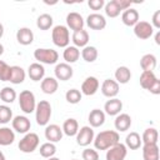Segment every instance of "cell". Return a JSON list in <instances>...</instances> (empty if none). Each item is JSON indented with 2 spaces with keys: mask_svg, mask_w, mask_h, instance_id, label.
Segmentation results:
<instances>
[{
  "mask_svg": "<svg viewBox=\"0 0 160 160\" xmlns=\"http://www.w3.org/2000/svg\"><path fill=\"white\" fill-rule=\"evenodd\" d=\"M120 140L119 132L115 130H104L100 131L98 135L94 138V146L95 150H108L112 145L118 144Z\"/></svg>",
  "mask_w": 160,
  "mask_h": 160,
  "instance_id": "obj_1",
  "label": "cell"
},
{
  "mask_svg": "<svg viewBox=\"0 0 160 160\" xmlns=\"http://www.w3.org/2000/svg\"><path fill=\"white\" fill-rule=\"evenodd\" d=\"M52 42L58 48H66L70 44V32L65 25H56L51 30Z\"/></svg>",
  "mask_w": 160,
  "mask_h": 160,
  "instance_id": "obj_2",
  "label": "cell"
},
{
  "mask_svg": "<svg viewBox=\"0 0 160 160\" xmlns=\"http://www.w3.org/2000/svg\"><path fill=\"white\" fill-rule=\"evenodd\" d=\"M51 118V105L46 100H41L36 104L35 108V119L36 124L40 126H46Z\"/></svg>",
  "mask_w": 160,
  "mask_h": 160,
  "instance_id": "obj_3",
  "label": "cell"
},
{
  "mask_svg": "<svg viewBox=\"0 0 160 160\" xmlns=\"http://www.w3.org/2000/svg\"><path fill=\"white\" fill-rule=\"evenodd\" d=\"M34 58L35 60H38V62L40 64H56L58 59H59V54L56 50L54 49H48V48H39L34 51Z\"/></svg>",
  "mask_w": 160,
  "mask_h": 160,
  "instance_id": "obj_4",
  "label": "cell"
},
{
  "mask_svg": "<svg viewBox=\"0 0 160 160\" xmlns=\"http://www.w3.org/2000/svg\"><path fill=\"white\" fill-rule=\"evenodd\" d=\"M19 106L25 114H31L36 108V99L32 91L22 90L19 95Z\"/></svg>",
  "mask_w": 160,
  "mask_h": 160,
  "instance_id": "obj_5",
  "label": "cell"
},
{
  "mask_svg": "<svg viewBox=\"0 0 160 160\" xmlns=\"http://www.w3.org/2000/svg\"><path fill=\"white\" fill-rule=\"evenodd\" d=\"M39 142H40V139L38 136V134L35 132H26L22 139L19 141V150L21 152H25V154H29V152H32L38 149L39 146Z\"/></svg>",
  "mask_w": 160,
  "mask_h": 160,
  "instance_id": "obj_6",
  "label": "cell"
},
{
  "mask_svg": "<svg viewBox=\"0 0 160 160\" xmlns=\"http://www.w3.org/2000/svg\"><path fill=\"white\" fill-rule=\"evenodd\" d=\"M76 136V142L78 145L80 146H88L90 145L92 141H94V138H95V134H94V129L91 126H82L79 129L78 134L75 135Z\"/></svg>",
  "mask_w": 160,
  "mask_h": 160,
  "instance_id": "obj_7",
  "label": "cell"
},
{
  "mask_svg": "<svg viewBox=\"0 0 160 160\" xmlns=\"http://www.w3.org/2000/svg\"><path fill=\"white\" fill-rule=\"evenodd\" d=\"M134 34L138 39H141V40H146L152 36L154 34V28L150 22L148 21H138L135 25H134Z\"/></svg>",
  "mask_w": 160,
  "mask_h": 160,
  "instance_id": "obj_8",
  "label": "cell"
},
{
  "mask_svg": "<svg viewBox=\"0 0 160 160\" xmlns=\"http://www.w3.org/2000/svg\"><path fill=\"white\" fill-rule=\"evenodd\" d=\"M128 155V148L120 141L106 150V160H125Z\"/></svg>",
  "mask_w": 160,
  "mask_h": 160,
  "instance_id": "obj_9",
  "label": "cell"
},
{
  "mask_svg": "<svg viewBox=\"0 0 160 160\" xmlns=\"http://www.w3.org/2000/svg\"><path fill=\"white\" fill-rule=\"evenodd\" d=\"M54 72H55V79L56 80L68 81V80H70L72 78L74 70H72V68H71L70 64L60 62V64H56V66L54 69Z\"/></svg>",
  "mask_w": 160,
  "mask_h": 160,
  "instance_id": "obj_10",
  "label": "cell"
},
{
  "mask_svg": "<svg viewBox=\"0 0 160 160\" xmlns=\"http://www.w3.org/2000/svg\"><path fill=\"white\" fill-rule=\"evenodd\" d=\"M11 125H12V130H15L19 134H26L31 128V122L29 118H26L25 115H16L15 118H12Z\"/></svg>",
  "mask_w": 160,
  "mask_h": 160,
  "instance_id": "obj_11",
  "label": "cell"
},
{
  "mask_svg": "<svg viewBox=\"0 0 160 160\" xmlns=\"http://www.w3.org/2000/svg\"><path fill=\"white\" fill-rule=\"evenodd\" d=\"M66 28L68 29H71L74 31H79V30H82L84 29V25H85V20L84 18L76 12V11H71L66 15Z\"/></svg>",
  "mask_w": 160,
  "mask_h": 160,
  "instance_id": "obj_12",
  "label": "cell"
},
{
  "mask_svg": "<svg viewBox=\"0 0 160 160\" xmlns=\"http://www.w3.org/2000/svg\"><path fill=\"white\" fill-rule=\"evenodd\" d=\"M85 22H86V25H88L91 30H102V29H105V26H106L105 16L101 15V14H98V12L89 14Z\"/></svg>",
  "mask_w": 160,
  "mask_h": 160,
  "instance_id": "obj_13",
  "label": "cell"
},
{
  "mask_svg": "<svg viewBox=\"0 0 160 160\" xmlns=\"http://www.w3.org/2000/svg\"><path fill=\"white\" fill-rule=\"evenodd\" d=\"M99 80L95 78V76H88L82 84H81V94L86 95V96H91L94 94H96V91L99 90Z\"/></svg>",
  "mask_w": 160,
  "mask_h": 160,
  "instance_id": "obj_14",
  "label": "cell"
},
{
  "mask_svg": "<svg viewBox=\"0 0 160 160\" xmlns=\"http://www.w3.org/2000/svg\"><path fill=\"white\" fill-rule=\"evenodd\" d=\"M44 134H45V138H46V140L49 141V142H58V141H60L61 139H62V129L59 126V125H56V124H48L46 125V128H45V131H44Z\"/></svg>",
  "mask_w": 160,
  "mask_h": 160,
  "instance_id": "obj_15",
  "label": "cell"
},
{
  "mask_svg": "<svg viewBox=\"0 0 160 160\" xmlns=\"http://www.w3.org/2000/svg\"><path fill=\"white\" fill-rule=\"evenodd\" d=\"M119 90H120L119 84L112 79H105L104 82L101 84V92L104 96H106L109 99L115 98L119 94Z\"/></svg>",
  "mask_w": 160,
  "mask_h": 160,
  "instance_id": "obj_16",
  "label": "cell"
},
{
  "mask_svg": "<svg viewBox=\"0 0 160 160\" xmlns=\"http://www.w3.org/2000/svg\"><path fill=\"white\" fill-rule=\"evenodd\" d=\"M122 110V101L118 98H111L109 99L105 105H104V112L105 115H110V116H116L118 114H120V111Z\"/></svg>",
  "mask_w": 160,
  "mask_h": 160,
  "instance_id": "obj_17",
  "label": "cell"
},
{
  "mask_svg": "<svg viewBox=\"0 0 160 160\" xmlns=\"http://www.w3.org/2000/svg\"><path fill=\"white\" fill-rule=\"evenodd\" d=\"M114 125H115L116 131L124 132V131L129 130L130 126H131V116H130L129 114L120 112V114L116 115L115 121H114Z\"/></svg>",
  "mask_w": 160,
  "mask_h": 160,
  "instance_id": "obj_18",
  "label": "cell"
},
{
  "mask_svg": "<svg viewBox=\"0 0 160 160\" xmlns=\"http://www.w3.org/2000/svg\"><path fill=\"white\" fill-rule=\"evenodd\" d=\"M28 75L32 81H41L45 76V69L40 62H32L28 68Z\"/></svg>",
  "mask_w": 160,
  "mask_h": 160,
  "instance_id": "obj_19",
  "label": "cell"
},
{
  "mask_svg": "<svg viewBox=\"0 0 160 160\" xmlns=\"http://www.w3.org/2000/svg\"><path fill=\"white\" fill-rule=\"evenodd\" d=\"M16 40L20 45H30L34 41V32L29 28H20L16 31Z\"/></svg>",
  "mask_w": 160,
  "mask_h": 160,
  "instance_id": "obj_20",
  "label": "cell"
},
{
  "mask_svg": "<svg viewBox=\"0 0 160 160\" xmlns=\"http://www.w3.org/2000/svg\"><path fill=\"white\" fill-rule=\"evenodd\" d=\"M91 128H100L105 122V112L100 109H92L88 116Z\"/></svg>",
  "mask_w": 160,
  "mask_h": 160,
  "instance_id": "obj_21",
  "label": "cell"
},
{
  "mask_svg": "<svg viewBox=\"0 0 160 160\" xmlns=\"http://www.w3.org/2000/svg\"><path fill=\"white\" fill-rule=\"evenodd\" d=\"M40 88L42 90L44 94H48V95H51L54 92H56L58 88H59V81L52 78V76H48V78H44L40 82Z\"/></svg>",
  "mask_w": 160,
  "mask_h": 160,
  "instance_id": "obj_22",
  "label": "cell"
},
{
  "mask_svg": "<svg viewBox=\"0 0 160 160\" xmlns=\"http://www.w3.org/2000/svg\"><path fill=\"white\" fill-rule=\"evenodd\" d=\"M142 159L144 160H159L160 152L158 144H142Z\"/></svg>",
  "mask_w": 160,
  "mask_h": 160,
  "instance_id": "obj_23",
  "label": "cell"
},
{
  "mask_svg": "<svg viewBox=\"0 0 160 160\" xmlns=\"http://www.w3.org/2000/svg\"><path fill=\"white\" fill-rule=\"evenodd\" d=\"M121 21L126 26H134L139 21V12H138V10L132 9V8H129V9L124 10L122 14H121Z\"/></svg>",
  "mask_w": 160,
  "mask_h": 160,
  "instance_id": "obj_24",
  "label": "cell"
},
{
  "mask_svg": "<svg viewBox=\"0 0 160 160\" xmlns=\"http://www.w3.org/2000/svg\"><path fill=\"white\" fill-rule=\"evenodd\" d=\"M71 41L74 44V46L79 48H85L89 42V32L86 30H79V31H74L72 36H71Z\"/></svg>",
  "mask_w": 160,
  "mask_h": 160,
  "instance_id": "obj_25",
  "label": "cell"
},
{
  "mask_svg": "<svg viewBox=\"0 0 160 160\" xmlns=\"http://www.w3.org/2000/svg\"><path fill=\"white\" fill-rule=\"evenodd\" d=\"M15 140V132L12 129L8 126L0 128V146H8L11 145Z\"/></svg>",
  "mask_w": 160,
  "mask_h": 160,
  "instance_id": "obj_26",
  "label": "cell"
},
{
  "mask_svg": "<svg viewBox=\"0 0 160 160\" xmlns=\"http://www.w3.org/2000/svg\"><path fill=\"white\" fill-rule=\"evenodd\" d=\"M62 58H64L66 64L76 62L80 58V50L74 45H69V46L65 48V50L62 52Z\"/></svg>",
  "mask_w": 160,
  "mask_h": 160,
  "instance_id": "obj_27",
  "label": "cell"
},
{
  "mask_svg": "<svg viewBox=\"0 0 160 160\" xmlns=\"http://www.w3.org/2000/svg\"><path fill=\"white\" fill-rule=\"evenodd\" d=\"M62 132L66 135V136H75L79 131V124H78V120L74 119V118H69L64 121L62 124Z\"/></svg>",
  "mask_w": 160,
  "mask_h": 160,
  "instance_id": "obj_28",
  "label": "cell"
},
{
  "mask_svg": "<svg viewBox=\"0 0 160 160\" xmlns=\"http://www.w3.org/2000/svg\"><path fill=\"white\" fill-rule=\"evenodd\" d=\"M141 145H142L141 136L136 131H131L130 134L126 135V138H125V146L128 149H130V150H138Z\"/></svg>",
  "mask_w": 160,
  "mask_h": 160,
  "instance_id": "obj_29",
  "label": "cell"
},
{
  "mask_svg": "<svg viewBox=\"0 0 160 160\" xmlns=\"http://www.w3.org/2000/svg\"><path fill=\"white\" fill-rule=\"evenodd\" d=\"M156 56L154 54H145L140 59V66L142 71H152L156 68Z\"/></svg>",
  "mask_w": 160,
  "mask_h": 160,
  "instance_id": "obj_30",
  "label": "cell"
},
{
  "mask_svg": "<svg viewBox=\"0 0 160 160\" xmlns=\"http://www.w3.org/2000/svg\"><path fill=\"white\" fill-rule=\"evenodd\" d=\"M25 76H26V74H25V70H24L21 66H18V65H14V66H11L10 80H9L11 84H15V85H18V84H21V82H24V80H25Z\"/></svg>",
  "mask_w": 160,
  "mask_h": 160,
  "instance_id": "obj_31",
  "label": "cell"
},
{
  "mask_svg": "<svg viewBox=\"0 0 160 160\" xmlns=\"http://www.w3.org/2000/svg\"><path fill=\"white\" fill-rule=\"evenodd\" d=\"M131 79V71L128 66H119L115 70V81L118 84H128Z\"/></svg>",
  "mask_w": 160,
  "mask_h": 160,
  "instance_id": "obj_32",
  "label": "cell"
},
{
  "mask_svg": "<svg viewBox=\"0 0 160 160\" xmlns=\"http://www.w3.org/2000/svg\"><path fill=\"white\" fill-rule=\"evenodd\" d=\"M156 75L154 74V71H142L141 75H140V85L142 89L145 90H149L150 86L155 82L156 80Z\"/></svg>",
  "mask_w": 160,
  "mask_h": 160,
  "instance_id": "obj_33",
  "label": "cell"
},
{
  "mask_svg": "<svg viewBox=\"0 0 160 160\" xmlns=\"http://www.w3.org/2000/svg\"><path fill=\"white\" fill-rule=\"evenodd\" d=\"M158 139H159V134L155 128L145 129V131L142 132V136H141L142 144H158Z\"/></svg>",
  "mask_w": 160,
  "mask_h": 160,
  "instance_id": "obj_34",
  "label": "cell"
},
{
  "mask_svg": "<svg viewBox=\"0 0 160 160\" xmlns=\"http://www.w3.org/2000/svg\"><path fill=\"white\" fill-rule=\"evenodd\" d=\"M81 58L86 62H94L98 59V49L91 45H86L81 50Z\"/></svg>",
  "mask_w": 160,
  "mask_h": 160,
  "instance_id": "obj_35",
  "label": "cell"
},
{
  "mask_svg": "<svg viewBox=\"0 0 160 160\" xmlns=\"http://www.w3.org/2000/svg\"><path fill=\"white\" fill-rule=\"evenodd\" d=\"M16 91L10 88V86H5L0 90V99L5 102V104H11L16 100Z\"/></svg>",
  "mask_w": 160,
  "mask_h": 160,
  "instance_id": "obj_36",
  "label": "cell"
},
{
  "mask_svg": "<svg viewBox=\"0 0 160 160\" xmlns=\"http://www.w3.org/2000/svg\"><path fill=\"white\" fill-rule=\"evenodd\" d=\"M52 16L50 14H41L36 19V26L40 30H49L52 26Z\"/></svg>",
  "mask_w": 160,
  "mask_h": 160,
  "instance_id": "obj_37",
  "label": "cell"
},
{
  "mask_svg": "<svg viewBox=\"0 0 160 160\" xmlns=\"http://www.w3.org/2000/svg\"><path fill=\"white\" fill-rule=\"evenodd\" d=\"M105 14L106 16L109 18H116L120 15L121 12V9L119 8V4H118V0H111L109 2L105 4Z\"/></svg>",
  "mask_w": 160,
  "mask_h": 160,
  "instance_id": "obj_38",
  "label": "cell"
},
{
  "mask_svg": "<svg viewBox=\"0 0 160 160\" xmlns=\"http://www.w3.org/2000/svg\"><path fill=\"white\" fill-rule=\"evenodd\" d=\"M39 152H40V155H41L42 158H45V159L52 158V156L55 155V152H56V146H55L54 142L46 141V142H44L42 145H40Z\"/></svg>",
  "mask_w": 160,
  "mask_h": 160,
  "instance_id": "obj_39",
  "label": "cell"
},
{
  "mask_svg": "<svg viewBox=\"0 0 160 160\" xmlns=\"http://www.w3.org/2000/svg\"><path fill=\"white\" fill-rule=\"evenodd\" d=\"M81 98H82V94H81V91L78 90V89H70V90H68L66 94H65L66 101H68L69 104H74V105L78 104V102H80Z\"/></svg>",
  "mask_w": 160,
  "mask_h": 160,
  "instance_id": "obj_40",
  "label": "cell"
},
{
  "mask_svg": "<svg viewBox=\"0 0 160 160\" xmlns=\"http://www.w3.org/2000/svg\"><path fill=\"white\" fill-rule=\"evenodd\" d=\"M12 120V110L6 104L0 105V124H8Z\"/></svg>",
  "mask_w": 160,
  "mask_h": 160,
  "instance_id": "obj_41",
  "label": "cell"
},
{
  "mask_svg": "<svg viewBox=\"0 0 160 160\" xmlns=\"http://www.w3.org/2000/svg\"><path fill=\"white\" fill-rule=\"evenodd\" d=\"M10 72H11V66L8 65L5 61L0 60V81H9Z\"/></svg>",
  "mask_w": 160,
  "mask_h": 160,
  "instance_id": "obj_42",
  "label": "cell"
},
{
  "mask_svg": "<svg viewBox=\"0 0 160 160\" xmlns=\"http://www.w3.org/2000/svg\"><path fill=\"white\" fill-rule=\"evenodd\" d=\"M82 160H99V152L95 149L86 148L82 151Z\"/></svg>",
  "mask_w": 160,
  "mask_h": 160,
  "instance_id": "obj_43",
  "label": "cell"
},
{
  "mask_svg": "<svg viewBox=\"0 0 160 160\" xmlns=\"http://www.w3.org/2000/svg\"><path fill=\"white\" fill-rule=\"evenodd\" d=\"M88 5L91 10H100L105 6V1L104 0H89L88 1Z\"/></svg>",
  "mask_w": 160,
  "mask_h": 160,
  "instance_id": "obj_44",
  "label": "cell"
},
{
  "mask_svg": "<svg viewBox=\"0 0 160 160\" xmlns=\"http://www.w3.org/2000/svg\"><path fill=\"white\" fill-rule=\"evenodd\" d=\"M151 25L152 28L160 29V10H156L152 15V20H151Z\"/></svg>",
  "mask_w": 160,
  "mask_h": 160,
  "instance_id": "obj_45",
  "label": "cell"
},
{
  "mask_svg": "<svg viewBox=\"0 0 160 160\" xmlns=\"http://www.w3.org/2000/svg\"><path fill=\"white\" fill-rule=\"evenodd\" d=\"M148 91H150V92L154 94V95H159V94H160V80L156 79L155 82L150 86V89H149Z\"/></svg>",
  "mask_w": 160,
  "mask_h": 160,
  "instance_id": "obj_46",
  "label": "cell"
},
{
  "mask_svg": "<svg viewBox=\"0 0 160 160\" xmlns=\"http://www.w3.org/2000/svg\"><path fill=\"white\" fill-rule=\"evenodd\" d=\"M155 42H156L158 45H160V31H158V32L155 34Z\"/></svg>",
  "mask_w": 160,
  "mask_h": 160,
  "instance_id": "obj_47",
  "label": "cell"
},
{
  "mask_svg": "<svg viewBox=\"0 0 160 160\" xmlns=\"http://www.w3.org/2000/svg\"><path fill=\"white\" fill-rule=\"evenodd\" d=\"M2 35H4V25L0 22V39L2 38Z\"/></svg>",
  "mask_w": 160,
  "mask_h": 160,
  "instance_id": "obj_48",
  "label": "cell"
},
{
  "mask_svg": "<svg viewBox=\"0 0 160 160\" xmlns=\"http://www.w3.org/2000/svg\"><path fill=\"white\" fill-rule=\"evenodd\" d=\"M2 54H4V45L0 42V56H1Z\"/></svg>",
  "mask_w": 160,
  "mask_h": 160,
  "instance_id": "obj_49",
  "label": "cell"
},
{
  "mask_svg": "<svg viewBox=\"0 0 160 160\" xmlns=\"http://www.w3.org/2000/svg\"><path fill=\"white\" fill-rule=\"evenodd\" d=\"M0 160H6V159H5V155H4V152H2L1 150H0Z\"/></svg>",
  "mask_w": 160,
  "mask_h": 160,
  "instance_id": "obj_50",
  "label": "cell"
},
{
  "mask_svg": "<svg viewBox=\"0 0 160 160\" xmlns=\"http://www.w3.org/2000/svg\"><path fill=\"white\" fill-rule=\"evenodd\" d=\"M48 160H60L59 158H55V156H52V158H49Z\"/></svg>",
  "mask_w": 160,
  "mask_h": 160,
  "instance_id": "obj_51",
  "label": "cell"
},
{
  "mask_svg": "<svg viewBox=\"0 0 160 160\" xmlns=\"http://www.w3.org/2000/svg\"><path fill=\"white\" fill-rule=\"evenodd\" d=\"M71 160H78V159H71Z\"/></svg>",
  "mask_w": 160,
  "mask_h": 160,
  "instance_id": "obj_52",
  "label": "cell"
}]
</instances>
